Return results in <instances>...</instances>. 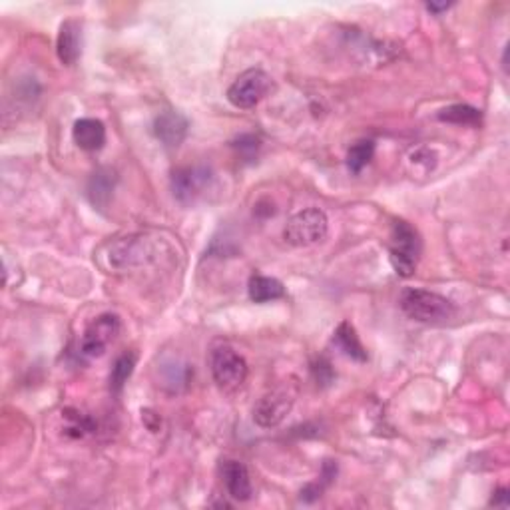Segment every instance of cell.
Listing matches in <instances>:
<instances>
[{
  "instance_id": "cell-6",
  "label": "cell",
  "mask_w": 510,
  "mask_h": 510,
  "mask_svg": "<svg viewBox=\"0 0 510 510\" xmlns=\"http://www.w3.org/2000/svg\"><path fill=\"white\" fill-rule=\"evenodd\" d=\"M271 88H274V80L267 72H263L261 68H250V70L237 76L232 86L227 88V100L235 108L250 110L258 106L269 95Z\"/></svg>"
},
{
  "instance_id": "cell-7",
  "label": "cell",
  "mask_w": 510,
  "mask_h": 510,
  "mask_svg": "<svg viewBox=\"0 0 510 510\" xmlns=\"http://www.w3.org/2000/svg\"><path fill=\"white\" fill-rule=\"evenodd\" d=\"M295 391L289 385H279L263 395L253 407V421L261 429H274L293 409Z\"/></svg>"
},
{
  "instance_id": "cell-13",
  "label": "cell",
  "mask_w": 510,
  "mask_h": 510,
  "mask_svg": "<svg viewBox=\"0 0 510 510\" xmlns=\"http://www.w3.org/2000/svg\"><path fill=\"white\" fill-rule=\"evenodd\" d=\"M80 45H82V29L78 21H64L61 32L56 38V54L61 62L66 66H72L80 56Z\"/></svg>"
},
{
  "instance_id": "cell-20",
  "label": "cell",
  "mask_w": 510,
  "mask_h": 510,
  "mask_svg": "<svg viewBox=\"0 0 510 510\" xmlns=\"http://www.w3.org/2000/svg\"><path fill=\"white\" fill-rule=\"evenodd\" d=\"M497 497H492L490 500V505H495V506H508V490L506 489H498L495 492Z\"/></svg>"
},
{
  "instance_id": "cell-18",
  "label": "cell",
  "mask_w": 510,
  "mask_h": 510,
  "mask_svg": "<svg viewBox=\"0 0 510 510\" xmlns=\"http://www.w3.org/2000/svg\"><path fill=\"white\" fill-rule=\"evenodd\" d=\"M134 367H136L134 353H124L118 357L112 367V373H110V389H112L114 393H120V391L124 389L128 379L132 377Z\"/></svg>"
},
{
  "instance_id": "cell-8",
  "label": "cell",
  "mask_w": 510,
  "mask_h": 510,
  "mask_svg": "<svg viewBox=\"0 0 510 510\" xmlns=\"http://www.w3.org/2000/svg\"><path fill=\"white\" fill-rule=\"evenodd\" d=\"M120 327H122L120 317L114 316V313H104V316L96 317L90 323L88 329L84 331L80 341V353L84 357H90V359H96V357L104 355L108 345L114 341L118 333H120Z\"/></svg>"
},
{
  "instance_id": "cell-16",
  "label": "cell",
  "mask_w": 510,
  "mask_h": 510,
  "mask_svg": "<svg viewBox=\"0 0 510 510\" xmlns=\"http://www.w3.org/2000/svg\"><path fill=\"white\" fill-rule=\"evenodd\" d=\"M114 182H116L114 172H110V169H98V172L92 176L88 185L92 203H96V206H106L110 195H112Z\"/></svg>"
},
{
  "instance_id": "cell-10",
  "label": "cell",
  "mask_w": 510,
  "mask_h": 510,
  "mask_svg": "<svg viewBox=\"0 0 510 510\" xmlns=\"http://www.w3.org/2000/svg\"><path fill=\"white\" fill-rule=\"evenodd\" d=\"M188 120L180 112H174V110H166V112H160L154 120V134L156 138L164 144L166 148H177L188 136Z\"/></svg>"
},
{
  "instance_id": "cell-1",
  "label": "cell",
  "mask_w": 510,
  "mask_h": 510,
  "mask_svg": "<svg viewBox=\"0 0 510 510\" xmlns=\"http://www.w3.org/2000/svg\"><path fill=\"white\" fill-rule=\"evenodd\" d=\"M399 305H401L407 317L427 323V325H443V323L453 319L457 313L453 301H448L447 297L415 287L405 289L399 297Z\"/></svg>"
},
{
  "instance_id": "cell-4",
  "label": "cell",
  "mask_w": 510,
  "mask_h": 510,
  "mask_svg": "<svg viewBox=\"0 0 510 510\" xmlns=\"http://www.w3.org/2000/svg\"><path fill=\"white\" fill-rule=\"evenodd\" d=\"M210 367L218 387L226 393H234L248 379V363L229 345H218L210 355Z\"/></svg>"
},
{
  "instance_id": "cell-17",
  "label": "cell",
  "mask_w": 510,
  "mask_h": 510,
  "mask_svg": "<svg viewBox=\"0 0 510 510\" xmlns=\"http://www.w3.org/2000/svg\"><path fill=\"white\" fill-rule=\"evenodd\" d=\"M440 122L450 124H465V126H477L481 124V110L473 108L469 104H453L448 108H443L439 112Z\"/></svg>"
},
{
  "instance_id": "cell-19",
  "label": "cell",
  "mask_w": 510,
  "mask_h": 510,
  "mask_svg": "<svg viewBox=\"0 0 510 510\" xmlns=\"http://www.w3.org/2000/svg\"><path fill=\"white\" fill-rule=\"evenodd\" d=\"M375 154V142L373 140H359L347 152V166L353 174H359L361 169L369 164Z\"/></svg>"
},
{
  "instance_id": "cell-11",
  "label": "cell",
  "mask_w": 510,
  "mask_h": 510,
  "mask_svg": "<svg viewBox=\"0 0 510 510\" xmlns=\"http://www.w3.org/2000/svg\"><path fill=\"white\" fill-rule=\"evenodd\" d=\"M222 477H224V484L227 489V495L232 497L234 500H240V503H245L250 500L253 495V487H251V479H250V471L248 466L240 461H224L222 463Z\"/></svg>"
},
{
  "instance_id": "cell-14",
  "label": "cell",
  "mask_w": 510,
  "mask_h": 510,
  "mask_svg": "<svg viewBox=\"0 0 510 510\" xmlns=\"http://www.w3.org/2000/svg\"><path fill=\"white\" fill-rule=\"evenodd\" d=\"M333 343L353 361L365 363V361L369 359V355H367V351H365V347L361 343L359 335H357V331H355V327L351 325L350 321H343L341 325L335 329Z\"/></svg>"
},
{
  "instance_id": "cell-2",
  "label": "cell",
  "mask_w": 510,
  "mask_h": 510,
  "mask_svg": "<svg viewBox=\"0 0 510 510\" xmlns=\"http://www.w3.org/2000/svg\"><path fill=\"white\" fill-rule=\"evenodd\" d=\"M423 251V242L416 229L399 219L391 227V242H389V253H391V266H393L395 274L401 277H411L415 274L416 266H419V258Z\"/></svg>"
},
{
  "instance_id": "cell-15",
  "label": "cell",
  "mask_w": 510,
  "mask_h": 510,
  "mask_svg": "<svg viewBox=\"0 0 510 510\" xmlns=\"http://www.w3.org/2000/svg\"><path fill=\"white\" fill-rule=\"evenodd\" d=\"M250 300L255 303H269L285 297V287L276 277L267 276H251L248 284Z\"/></svg>"
},
{
  "instance_id": "cell-12",
  "label": "cell",
  "mask_w": 510,
  "mask_h": 510,
  "mask_svg": "<svg viewBox=\"0 0 510 510\" xmlns=\"http://www.w3.org/2000/svg\"><path fill=\"white\" fill-rule=\"evenodd\" d=\"M74 144L84 152H98L106 144V128L96 118H80L72 128Z\"/></svg>"
},
{
  "instance_id": "cell-21",
  "label": "cell",
  "mask_w": 510,
  "mask_h": 510,
  "mask_svg": "<svg viewBox=\"0 0 510 510\" xmlns=\"http://www.w3.org/2000/svg\"><path fill=\"white\" fill-rule=\"evenodd\" d=\"M427 8L431 12H443V11H447V8H450V4H435V3H431V4H427Z\"/></svg>"
},
{
  "instance_id": "cell-3",
  "label": "cell",
  "mask_w": 510,
  "mask_h": 510,
  "mask_svg": "<svg viewBox=\"0 0 510 510\" xmlns=\"http://www.w3.org/2000/svg\"><path fill=\"white\" fill-rule=\"evenodd\" d=\"M329 222L325 211L319 208H308L289 218L284 229V237L293 248H309L327 237Z\"/></svg>"
},
{
  "instance_id": "cell-9",
  "label": "cell",
  "mask_w": 510,
  "mask_h": 510,
  "mask_svg": "<svg viewBox=\"0 0 510 510\" xmlns=\"http://www.w3.org/2000/svg\"><path fill=\"white\" fill-rule=\"evenodd\" d=\"M211 180H214V174L206 166H185L176 169L172 176L174 195L182 203H192L206 193Z\"/></svg>"
},
{
  "instance_id": "cell-5",
  "label": "cell",
  "mask_w": 510,
  "mask_h": 510,
  "mask_svg": "<svg viewBox=\"0 0 510 510\" xmlns=\"http://www.w3.org/2000/svg\"><path fill=\"white\" fill-rule=\"evenodd\" d=\"M156 243L146 235H128L108 250V261L114 269L144 267L156 259Z\"/></svg>"
}]
</instances>
